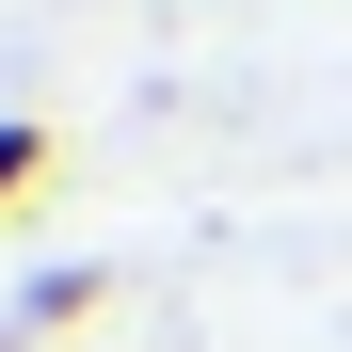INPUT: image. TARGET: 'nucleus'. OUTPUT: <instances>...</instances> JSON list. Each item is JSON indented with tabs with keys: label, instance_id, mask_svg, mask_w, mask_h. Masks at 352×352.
<instances>
[{
	"label": "nucleus",
	"instance_id": "nucleus-2",
	"mask_svg": "<svg viewBox=\"0 0 352 352\" xmlns=\"http://www.w3.org/2000/svg\"><path fill=\"white\" fill-rule=\"evenodd\" d=\"M32 176H48V129H16V112H0V208H16Z\"/></svg>",
	"mask_w": 352,
	"mask_h": 352
},
{
	"label": "nucleus",
	"instance_id": "nucleus-1",
	"mask_svg": "<svg viewBox=\"0 0 352 352\" xmlns=\"http://www.w3.org/2000/svg\"><path fill=\"white\" fill-rule=\"evenodd\" d=\"M80 305H96V272H32V288H16V336H65Z\"/></svg>",
	"mask_w": 352,
	"mask_h": 352
}]
</instances>
